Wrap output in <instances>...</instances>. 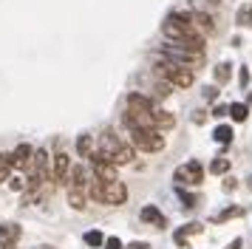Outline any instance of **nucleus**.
I'll list each match as a JSON object with an SVG mask.
<instances>
[{"mask_svg": "<svg viewBox=\"0 0 252 249\" xmlns=\"http://www.w3.org/2000/svg\"><path fill=\"white\" fill-rule=\"evenodd\" d=\"M88 192H91L94 201L108 204V207H119V204L127 201V187L119 179L102 181V179H96V176H94V181L88 184Z\"/></svg>", "mask_w": 252, "mask_h": 249, "instance_id": "obj_1", "label": "nucleus"}, {"mask_svg": "<svg viewBox=\"0 0 252 249\" xmlns=\"http://www.w3.org/2000/svg\"><path fill=\"white\" fill-rule=\"evenodd\" d=\"M127 127H153V102L142 93L127 96V111H125Z\"/></svg>", "mask_w": 252, "mask_h": 249, "instance_id": "obj_2", "label": "nucleus"}, {"mask_svg": "<svg viewBox=\"0 0 252 249\" xmlns=\"http://www.w3.org/2000/svg\"><path fill=\"white\" fill-rule=\"evenodd\" d=\"M99 150H102L105 156L114 161L116 167H119V164H130V161H133V147L127 145V142H122L114 130H105V133L99 136Z\"/></svg>", "mask_w": 252, "mask_h": 249, "instance_id": "obj_3", "label": "nucleus"}, {"mask_svg": "<svg viewBox=\"0 0 252 249\" xmlns=\"http://www.w3.org/2000/svg\"><path fill=\"white\" fill-rule=\"evenodd\" d=\"M130 142H133V147L145 150V153L164 150V136L156 127H130Z\"/></svg>", "mask_w": 252, "mask_h": 249, "instance_id": "obj_4", "label": "nucleus"}, {"mask_svg": "<svg viewBox=\"0 0 252 249\" xmlns=\"http://www.w3.org/2000/svg\"><path fill=\"white\" fill-rule=\"evenodd\" d=\"M161 54L167 57V60H173V62H179V65H187V68L204 62V51H193V48H187L182 43H167L161 48Z\"/></svg>", "mask_w": 252, "mask_h": 249, "instance_id": "obj_5", "label": "nucleus"}, {"mask_svg": "<svg viewBox=\"0 0 252 249\" xmlns=\"http://www.w3.org/2000/svg\"><path fill=\"white\" fill-rule=\"evenodd\" d=\"M48 179H51V170H48V153L46 150H34L32 164H29V190L43 187Z\"/></svg>", "mask_w": 252, "mask_h": 249, "instance_id": "obj_6", "label": "nucleus"}, {"mask_svg": "<svg viewBox=\"0 0 252 249\" xmlns=\"http://www.w3.org/2000/svg\"><path fill=\"white\" fill-rule=\"evenodd\" d=\"M91 164H94V176L102 181H114L116 179V164L105 156L102 150H94L91 153Z\"/></svg>", "mask_w": 252, "mask_h": 249, "instance_id": "obj_7", "label": "nucleus"}, {"mask_svg": "<svg viewBox=\"0 0 252 249\" xmlns=\"http://www.w3.org/2000/svg\"><path fill=\"white\" fill-rule=\"evenodd\" d=\"M176 181L179 184H201L204 181V167L198 161H187L182 167H176Z\"/></svg>", "mask_w": 252, "mask_h": 249, "instance_id": "obj_8", "label": "nucleus"}, {"mask_svg": "<svg viewBox=\"0 0 252 249\" xmlns=\"http://www.w3.org/2000/svg\"><path fill=\"white\" fill-rule=\"evenodd\" d=\"M68 173H71V158L65 153H57L54 167H51V181L54 184H68Z\"/></svg>", "mask_w": 252, "mask_h": 249, "instance_id": "obj_9", "label": "nucleus"}, {"mask_svg": "<svg viewBox=\"0 0 252 249\" xmlns=\"http://www.w3.org/2000/svg\"><path fill=\"white\" fill-rule=\"evenodd\" d=\"M20 235H23V229L17 224H3L0 226V249H14Z\"/></svg>", "mask_w": 252, "mask_h": 249, "instance_id": "obj_10", "label": "nucleus"}, {"mask_svg": "<svg viewBox=\"0 0 252 249\" xmlns=\"http://www.w3.org/2000/svg\"><path fill=\"white\" fill-rule=\"evenodd\" d=\"M32 156H34L32 145H17V147H14V153H9V161H12V167L26 170L29 164H32Z\"/></svg>", "mask_w": 252, "mask_h": 249, "instance_id": "obj_11", "label": "nucleus"}, {"mask_svg": "<svg viewBox=\"0 0 252 249\" xmlns=\"http://www.w3.org/2000/svg\"><path fill=\"white\" fill-rule=\"evenodd\" d=\"M198 232H204V224H198V221H190V224H184L176 235H173V241L179 244V247H190V235H198Z\"/></svg>", "mask_w": 252, "mask_h": 249, "instance_id": "obj_12", "label": "nucleus"}, {"mask_svg": "<svg viewBox=\"0 0 252 249\" xmlns=\"http://www.w3.org/2000/svg\"><path fill=\"white\" fill-rule=\"evenodd\" d=\"M190 23H193L201 34H213V31H216V20H213L207 11H201V9H195L193 14H190Z\"/></svg>", "mask_w": 252, "mask_h": 249, "instance_id": "obj_13", "label": "nucleus"}, {"mask_svg": "<svg viewBox=\"0 0 252 249\" xmlns=\"http://www.w3.org/2000/svg\"><path fill=\"white\" fill-rule=\"evenodd\" d=\"M173 124H176V119H173V113H170V111L153 108V127H156V130H170Z\"/></svg>", "mask_w": 252, "mask_h": 249, "instance_id": "obj_14", "label": "nucleus"}, {"mask_svg": "<svg viewBox=\"0 0 252 249\" xmlns=\"http://www.w3.org/2000/svg\"><path fill=\"white\" fill-rule=\"evenodd\" d=\"M68 190H88V176L82 167H71L68 173Z\"/></svg>", "mask_w": 252, "mask_h": 249, "instance_id": "obj_15", "label": "nucleus"}, {"mask_svg": "<svg viewBox=\"0 0 252 249\" xmlns=\"http://www.w3.org/2000/svg\"><path fill=\"white\" fill-rule=\"evenodd\" d=\"M142 221H145V224H156V226L167 224V221H164V215H161L156 207H145V210H142Z\"/></svg>", "mask_w": 252, "mask_h": 249, "instance_id": "obj_16", "label": "nucleus"}, {"mask_svg": "<svg viewBox=\"0 0 252 249\" xmlns=\"http://www.w3.org/2000/svg\"><path fill=\"white\" fill-rule=\"evenodd\" d=\"M238 215H244V210H241V207H227V210H221V213L213 215V224H224V221H229V218H238Z\"/></svg>", "mask_w": 252, "mask_h": 249, "instance_id": "obj_17", "label": "nucleus"}, {"mask_svg": "<svg viewBox=\"0 0 252 249\" xmlns=\"http://www.w3.org/2000/svg\"><path fill=\"white\" fill-rule=\"evenodd\" d=\"M77 153H80L82 158H91V153H94V136H80V139H77Z\"/></svg>", "mask_w": 252, "mask_h": 249, "instance_id": "obj_18", "label": "nucleus"}, {"mask_svg": "<svg viewBox=\"0 0 252 249\" xmlns=\"http://www.w3.org/2000/svg\"><path fill=\"white\" fill-rule=\"evenodd\" d=\"M213 136H216V142L218 145H229V142H232V127H229V124H218L216 130H213Z\"/></svg>", "mask_w": 252, "mask_h": 249, "instance_id": "obj_19", "label": "nucleus"}, {"mask_svg": "<svg viewBox=\"0 0 252 249\" xmlns=\"http://www.w3.org/2000/svg\"><path fill=\"white\" fill-rule=\"evenodd\" d=\"M229 116H232L235 122H247L250 108H247V105H241V102H232V105H229Z\"/></svg>", "mask_w": 252, "mask_h": 249, "instance_id": "obj_20", "label": "nucleus"}, {"mask_svg": "<svg viewBox=\"0 0 252 249\" xmlns=\"http://www.w3.org/2000/svg\"><path fill=\"white\" fill-rule=\"evenodd\" d=\"M68 204L74 210H85V190H68Z\"/></svg>", "mask_w": 252, "mask_h": 249, "instance_id": "obj_21", "label": "nucleus"}, {"mask_svg": "<svg viewBox=\"0 0 252 249\" xmlns=\"http://www.w3.org/2000/svg\"><path fill=\"white\" fill-rule=\"evenodd\" d=\"M85 244L88 247H105V235L99 229H91V232H85Z\"/></svg>", "mask_w": 252, "mask_h": 249, "instance_id": "obj_22", "label": "nucleus"}, {"mask_svg": "<svg viewBox=\"0 0 252 249\" xmlns=\"http://www.w3.org/2000/svg\"><path fill=\"white\" fill-rule=\"evenodd\" d=\"M229 170V158H224V156H218L213 164H210V173H216V176H221V173H227Z\"/></svg>", "mask_w": 252, "mask_h": 249, "instance_id": "obj_23", "label": "nucleus"}, {"mask_svg": "<svg viewBox=\"0 0 252 249\" xmlns=\"http://www.w3.org/2000/svg\"><path fill=\"white\" fill-rule=\"evenodd\" d=\"M9 173H12V161L6 153H0V181H9Z\"/></svg>", "mask_w": 252, "mask_h": 249, "instance_id": "obj_24", "label": "nucleus"}, {"mask_svg": "<svg viewBox=\"0 0 252 249\" xmlns=\"http://www.w3.org/2000/svg\"><path fill=\"white\" fill-rule=\"evenodd\" d=\"M229 74H232V68H229L227 62L216 65V79H218V82H229Z\"/></svg>", "mask_w": 252, "mask_h": 249, "instance_id": "obj_25", "label": "nucleus"}, {"mask_svg": "<svg viewBox=\"0 0 252 249\" xmlns=\"http://www.w3.org/2000/svg\"><path fill=\"white\" fill-rule=\"evenodd\" d=\"M179 198H182V204L184 207H190V210H193V207H198V201H201V198H198V195H193V192H179Z\"/></svg>", "mask_w": 252, "mask_h": 249, "instance_id": "obj_26", "label": "nucleus"}, {"mask_svg": "<svg viewBox=\"0 0 252 249\" xmlns=\"http://www.w3.org/2000/svg\"><path fill=\"white\" fill-rule=\"evenodd\" d=\"M238 26H252V6L238 9Z\"/></svg>", "mask_w": 252, "mask_h": 249, "instance_id": "obj_27", "label": "nucleus"}, {"mask_svg": "<svg viewBox=\"0 0 252 249\" xmlns=\"http://www.w3.org/2000/svg\"><path fill=\"white\" fill-rule=\"evenodd\" d=\"M105 249H125L119 238H105Z\"/></svg>", "mask_w": 252, "mask_h": 249, "instance_id": "obj_28", "label": "nucleus"}, {"mask_svg": "<svg viewBox=\"0 0 252 249\" xmlns=\"http://www.w3.org/2000/svg\"><path fill=\"white\" fill-rule=\"evenodd\" d=\"M9 187H12L14 192H20V190L26 187V184H23V179H17V176H14V179H9Z\"/></svg>", "mask_w": 252, "mask_h": 249, "instance_id": "obj_29", "label": "nucleus"}, {"mask_svg": "<svg viewBox=\"0 0 252 249\" xmlns=\"http://www.w3.org/2000/svg\"><path fill=\"white\" fill-rule=\"evenodd\" d=\"M204 99L207 102H216L218 99V88H204Z\"/></svg>", "mask_w": 252, "mask_h": 249, "instance_id": "obj_30", "label": "nucleus"}, {"mask_svg": "<svg viewBox=\"0 0 252 249\" xmlns=\"http://www.w3.org/2000/svg\"><path fill=\"white\" fill-rule=\"evenodd\" d=\"M229 113V105H216L213 108V116H227Z\"/></svg>", "mask_w": 252, "mask_h": 249, "instance_id": "obj_31", "label": "nucleus"}, {"mask_svg": "<svg viewBox=\"0 0 252 249\" xmlns=\"http://www.w3.org/2000/svg\"><path fill=\"white\" fill-rule=\"evenodd\" d=\"M156 91H159V96H167V93H170V82H159Z\"/></svg>", "mask_w": 252, "mask_h": 249, "instance_id": "obj_32", "label": "nucleus"}, {"mask_svg": "<svg viewBox=\"0 0 252 249\" xmlns=\"http://www.w3.org/2000/svg\"><path fill=\"white\" fill-rule=\"evenodd\" d=\"M195 6H198V9H201V6H210V9H213V6H218V3H221V0H193Z\"/></svg>", "mask_w": 252, "mask_h": 249, "instance_id": "obj_33", "label": "nucleus"}, {"mask_svg": "<svg viewBox=\"0 0 252 249\" xmlns=\"http://www.w3.org/2000/svg\"><path fill=\"white\" fill-rule=\"evenodd\" d=\"M238 82H241V85H247V82H250V71H247V68H241V77H238Z\"/></svg>", "mask_w": 252, "mask_h": 249, "instance_id": "obj_34", "label": "nucleus"}, {"mask_svg": "<svg viewBox=\"0 0 252 249\" xmlns=\"http://www.w3.org/2000/svg\"><path fill=\"white\" fill-rule=\"evenodd\" d=\"M224 190H235V179H227V181H224Z\"/></svg>", "mask_w": 252, "mask_h": 249, "instance_id": "obj_35", "label": "nucleus"}, {"mask_svg": "<svg viewBox=\"0 0 252 249\" xmlns=\"http://www.w3.org/2000/svg\"><path fill=\"white\" fill-rule=\"evenodd\" d=\"M127 249H150V247H148V244H139V241H136V244H130Z\"/></svg>", "mask_w": 252, "mask_h": 249, "instance_id": "obj_36", "label": "nucleus"}, {"mask_svg": "<svg viewBox=\"0 0 252 249\" xmlns=\"http://www.w3.org/2000/svg\"><path fill=\"white\" fill-rule=\"evenodd\" d=\"M227 249H241V238H235V241H232V244H229Z\"/></svg>", "mask_w": 252, "mask_h": 249, "instance_id": "obj_37", "label": "nucleus"}]
</instances>
